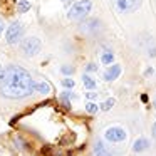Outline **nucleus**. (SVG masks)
<instances>
[{
	"instance_id": "f257e3e1",
	"label": "nucleus",
	"mask_w": 156,
	"mask_h": 156,
	"mask_svg": "<svg viewBox=\"0 0 156 156\" xmlns=\"http://www.w3.org/2000/svg\"><path fill=\"white\" fill-rule=\"evenodd\" d=\"M35 82L32 76L20 66H7L0 77V94L7 99H24L29 98L34 89Z\"/></svg>"
},
{
	"instance_id": "f03ea898",
	"label": "nucleus",
	"mask_w": 156,
	"mask_h": 156,
	"mask_svg": "<svg viewBox=\"0 0 156 156\" xmlns=\"http://www.w3.org/2000/svg\"><path fill=\"white\" fill-rule=\"evenodd\" d=\"M92 10V2L91 0H79L76 4L71 5L67 12V17L69 20H74V22H79V20H84Z\"/></svg>"
},
{
	"instance_id": "7ed1b4c3",
	"label": "nucleus",
	"mask_w": 156,
	"mask_h": 156,
	"mask_svg": "<svg viewBox=\"0 0 156 156\" xmlns=\"http://www.w3.org/2000/svg\"><path fill=\"white\" fill-rule=\"evenodd\" d=\"M22 37H24V24L20 20H14L5 30V41L7 44L14 45L22 42Z\"/></svg>"
},
{
	"instance_id": "20e7f679",
	"label": "nucleus",
	"mask_w": 156,
	"mask_h": 156,
	"mask_svg": "<svg viewBox=\"0 0 156 156\" xmlns=\"http://www.w3.org/2000/svg\"><path fill=\"white\" fill-rule=\"evenodd\" d=\"M41 49H42V42L37 37H25L20 42V52L24 55H27V57L37 55L41 52Z\"/></svg>"
},
{
	"instance_id": "39448f33",
	"label": "nucleus",
	"mask_w": 156,
	"mask_h": 156,
	"mask_svg": "<svg viewBox=\"0 0 156 156\" xmlns=\"http://www.w3.org/2000/svg\"><path fill=\"white\" fill-rule=\"evenodd\" d=\"M143 0H112V7L118 14H133L141 7Z\"/></svg>"
},
{
	"instance_id": "423d86ee",
	"label": "nucleus",
	"mask_w": 156,
	"mask_h": 156,
	"mask_svg": "<svg viewBox=\"0 0 156 156\" xmlns=\"http://www.w3.org/2000/svg\"><path fill=\"white\" fill-rule=\"evenodd\" d=\"M104 138L109 143H121L126 139V131L119 126H112V128H108L104 131Z\"/></svg>"
},
{
	"instance_id": "0eeeda50",
	"label": "nucleus",
	"mask_w": 156,
	"mask_h": 156,
	"mask_svg": "<svg viewBox=\"0 0 156 156\" xmlns=\"http://www.w3.org/2000/svg\"><path fill=\"white\" fill-rule=\"evenodd\" d=\"M121 76V66L119 64H111V66H108V69H106V72H104V81H108V82H112V81H116V79Z\"/></svg>"
},
{
	"instance_id": "6e6552de",
	"label": "nucleus",
	"mask_w": 156,
	"mask_h": 156,
	"mask_svg": "<svg viewBox=\"0 0 156 156\" xmlns=\"http://www.w3.org/2000/svg\"><path fill=\"white\" fill-rule=\"evenodd\" d=\"M148 148H149V141L146 138H138L134 141V144H133V151L134 153H143Z\"/></svg>"
},
{
	"instance_id": "1a4fd4ad",
	"label": "nucleus",
	"mask_w": 156,
	"mask_h": 156,
	"mask_svg": "<svg viewBox=\"0 0 156 156\" xmlns=\"http://www.w3.org/2000/svg\"><path fill=\"white\" fill-rule=\"evenodd\" d=\"M92 156H111V153L106 149V146H104V143H102V141H96Z\"/></svg>"
},
{
	"instance_id": "9d476101",
	"label": "nucleus",
	"mask_w": 156,
	"mask_h": 156,
	"mask_svg": "<svg viewBox=\"0 0 156 156\" xmlns=\"http://www.w3.org/2000/svg\"><path fill=\"white\" fill-rule=\"evenodd\" d=\"M34 89H35V92H39V94H44V96H47L49 92H51V86H49L47 82H44V81L35 82Z\"/></svg>"
},
{
	"instance_id": "9b49d317",
	"label": "nucleus",
	"mask_w": 156,
	"mask_h": 156,
	"mask_svg": "<svg viewBox=\"0 0 156 156\" xmlns=\"http://www.w3.org/2000/svg\"><path fill=\"white\" fill-rule=\"evenodd\" d=\"M82 82H84V87L87 89V91H94L96 89V81L89 76V72H86V74L82 76Z\"/></svg>"
},
{
	"instance_id": "f8f14e48",
	"label": "nucleus",
	"mask_w": 156,
	"mask_h": 156,
	"mask_svg": "<svg viewBox=\"0 0 156 156\" xmlns=\"http://www.w3.org/2000/svg\"><path fill=\"white\" fill-rule=\"evenodd\" d=\"M72 98H76V96L71 92V89H67V91H64V92L61 94V102L69 109V108H71V99H72Z\"/></svg>"
},
{
	"instance_id": "ddd939ff",
	"label": "nucleus",
	"mask_w": 156,
	"mask_h": 156,
	"mask_svg": "<svg viewBox=\"0 0 156 156\" xmlns=\"http://www.w3.org/2000/svg\"><path fill=\"white\" fill-rule=\"evenodd\" d=\"M101 62L104 66H111L112 62H114V54H112L111 51H104L101 55Z\"/></svg>"
},
{
	"instance_id": "4468645a",
	"label": "nucleus",
	"mask_w": 156,
	"mask_h": 156,
	"mask_svg": "<svg viewBox=\"0 0 156 156\" xmlns=\"http://www.w3.org/2000/svg\"><path fill=\"white\" fill-rule=\"evenodd\" d=\"M17 10L20 12V14H25V12L30 10V4H29L27 0H20V2H19V5H17Z\"/></svg>"
},
{
	"instance_id": "2eb2a0df",
	"label": "nucleus",
	"mask_w": 156,
	"mask_h": 156,
	"mask_svg": "<svg viewBox=\"0 0 156 156\" xmlns=\"http://www.w3.org/2000/svg\"><path fill=\"white\" fill-rule=\"evenodd\" d=\"M116 104V99L114 98H109V99H106L104 102L101 104V109L102 111H109V109H112V106Z\"/></svg>"
},
{
	"instance_id": "dca6fc26",
	"label": "nucleus",
	"mask_w": 156,
	"mask_h": 156,
	"mask_svg": "<svg viewBox=\"0 0 156 156\" xmlns=\"http://www.w3.org/2000/svg\"><path fill=\"white\" fill-rule=\"evenodd\" d=\"M98 104H96V102H87V104H86V111L89 112V114H96V112H98Z\"/></svg>"
},
{
	"instance_id": "f3484780",
	"label": "nucleus",
	"mask_w": 156,
	"mask_h": 156,
	"mask_svg": "<svg viewBox=\"0 0 156 156\" xmlns=\"http://www.w3.org/2000/svg\"><path fill=\"white\" fill-rule=\"evenodd\" d=\"M62 86H64L66 89H72L76 86V82L72 81L71 77H66V79H62Z\"/></svg>"
},
{
	"instance_id": "a211bd4d",
	"label": "nucleus",
	"mask_w": 156,
	"mask_h": 156,
	"mask_svg": "<svg viewBox=\"0 0 156 156\" xmlns=\"http://www.w3.org/2000/svg\"><path fill=\"white\" fill-rule=\"evenodd\" d=\"M61 72L64 76H71V74H74V67H72V66H62Z\"/></svg>"
},
{
	"instance_id": "6ab92c4d",
	"label": "nucleus",
	"mask_w": 156,
	"mask_h": 156,
	"mask_svg": "<svg viewBox=\"0 0 156 156\" xmlns=\"http://www.w3.org/2000/svg\"><path fill=\"white\" fill-rule=\"evenodd\" d=\"M96 71H98V64H94V62H89L86 66V72H96Z\"/></svg>"
},
{
	"instance_id": "aec40b11",
	"label": "nucleus",
	"mask_w": 156,
	"mask_h": 156,
	"mask_svg": "<svg viewBox=\"0 0 156 156\" xmlns=\"http://www.w3.org/2000/svg\"><path fill=\"white\" fill-rule=\"evenodd\" d=\"M86 98H87L89 101H94V99H98V94H96L94 91H89L87 94H86Z\"/></svg>"
},
{
	"instance_id": "412c9836",
	"label": "nucleus",
	"mask_w": 156,
	"mask_h": 156,
	"mask_svg": "<svg viewBox=\"0 0 156 156\" xmlns=\"http://www.w3.org/2000/svg\"><path fill=\"white\" fill-rule=\"evenodd\" d=\"M5 30V24H4V20H2V19H0V34H2V32Z\"/></svg>"
},
{
	"instance_id": "4be33fe9",
	"label": "nucleus",
	"mask_w": 156,
	"mask_h": 156,
	"mask_svg": "<svg viewBox=\"0 0 156 156\" xmlns=\"http://www.w3.org/2000/svg\"><path fill=\"white\" fill-rule=\"evenodd\" d=\"M151 74H153V69H151V67H148V69L144 71V76L148 77V76H151Z\"/></svg>"
},
{
	"instance_id": "5701e85b",
	"label": "nucleus",
	"mask_w": 156,
	"mask_h": 156,
	"mask_svg": "<svg viewBox=\"0 0 156 156\" xmlns=\"http://www.w3.org/2000/svg\"><path fill=\"white\" fill-rule=\"evenodd\" d=\"M61 2L66 5V7H69V5H72V0H61Z\"/></svg>"
},
{
	"instance_id": "b1692460",
	"label": "nucleus",
	"mask_w": 156,
	"mask_h": 156,
	"mask_svg": "<svg viewBox=\"0 0 156 156\" xmlns=\"http://www.w3.org/2000/svg\"><path fill=\"white\" fill-rule=\"evenodd\" d=\"M149 55H151V57H154V55H156V47H153L151 51H149Z\"/></svg>"
},
{
	"instance_id": "393cba45",
	"label": "nucleus",
	"mask_w": 156,
	"mask_h": 156,
	"mask_svg": "<svg viewBox=\"0 0 156 156\" xmlns=\"http://www.w3.org/2000/svg\"><path fill=\"white\" fill-rule=\"evenodd\" d=\"M153 136L156 138V122H154V126H153Z\"/></svg>"
},
{
	"instance_id": "a878e982",
	"label": "nucleus",
	"mask_w": 156,
	"mask_h": 156,
	"mask_svg": "<svg viewBox=\"0 0 156 156\" xmlns=\"http://www.w3.org/2000/svg\"><path fill=\"white\" fill-rule=\"evenodd\" d=\"M2 72H4V67H2V66H0V77H2Z\"/></svg>"
},
{
	"instance_id": "bb28decb",
	"label": "nucleus",
	"mask_w": 156,
	"mask_h": 156,
	"mask_svg": "<svg viewBox=\"0 0 156 156\" xmlns=\"http://www.w3.org/2000/svg\"><path fill=\"white\" fill-rule=\"evenodd\" d=\"M154 108H156V94H154Z\"/></svg>"
}]
</instances>
